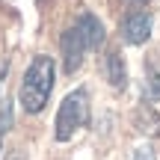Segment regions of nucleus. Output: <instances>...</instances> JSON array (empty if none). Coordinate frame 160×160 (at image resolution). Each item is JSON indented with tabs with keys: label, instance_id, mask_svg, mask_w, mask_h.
Segmentation results:
<instances>
[{
	"label": "nucleus",
	"instance_id": "nucleus-1",
	"mask_svg": "<svg viewBox=\"0 0 160 160\" xmlns=\"http://www.w3.org/2000/svg\"><path fill=\"white\" fill-rule=\"evenodd\" d=\"M101 45H104V24L92 12H83L62 33V68H65V74H74L83 65V57L89 51H98Z\"/></svg>",
	"mask_w": 160,
	"mask_h": 160
},
{
	"label": "nucleus",
	"instance_id": "nucleus-2",
	"mask_svg": "<svg viewBox=\"0 0 160 160\" xmlns=\"http://www.w3.org/2000/svg\"><path fill=\"white\" fill-rule=\"evenodd\" d=\"M53 57H33V62L27 65L24 71V80H21V89H18V101H21V110L24 113H42L51 98V89H53Z\"/></svg>",
	"mask_w": 160,
	"mask_h": 160
},
{
	"label": "nucleus",
	"instance_id": "nucleus-3",
	"mask_svg": "<svg viewBox=\"0 0 160 160\" xmlns=\"http://www.w3.org/2000/svg\"><path fill=\"white\" fill-rule=\"evenodd\" d=\"M86 125H89V95H86V89H74L59 104L57 122H53V133H57L59 142H68Z\"/></svg>",
	"mask_w": 160,
	"mask_h": 160
},
{
	"label": "nucleus",
	"instance_id": "nucleus-4",
	"mask_svg": "<svg viewBox=\"0 0 160 160\" xmlns=\"http://www.w3.org/2000/svg\"><path fill=\"white\" fill-rule=\"evenodd\" d=\"M151 36V15L148 12H131L122 21V39L128 45H142Z\"/></svg>",
	"mask_w": 160,
	"mask_h": 160
},
{
	"label": "nucleus",
	"instance_id": "nucleus-5",
	"mask_svg": "<svg viewBox=\"0 0 160 160\" xmlns=\"http://www.w3.org/2000/svg\"><path fill=\"white\" fill-rule=\"evenodd\" d=\"M133 125H137L139 133H148V137H160V116L151 104H142L133 116Z\"/></svg>",
	"mask_w": 160,
	"mask_h": 160
},
{
	"label": "nucleus",
	"instance_id": "nucleus-6",
	"mask_svg": "<svg viewBox=\"0 0 160 160\" xmlns=\"http://www.w3.org/2000/svg\"><path fill=\"white\" fill-rule=\"evenodd\" d=\"M104 62H107V80H110V86H113V89H125L128 68H125V59L119 57V51H110Z\"/></svg>",
	"mask_w": 160,
	"mask_h": 160
},
{
	"label": "nucleus",
	"instance_id": "nucleus-7",
	"mask_svg": "<svg viewBox=\"0 0 160 160\" xmlns=\"http://www.w3.org/2000/svg\"><path fill=\"white\" fill-rule=\"evenodd\" d=\"M145 92H148L151 101L160 98V59H148L145 62Z\"/></svg>",
	"mask_w": 160,
	"mask_h": 160
},
{
	"label": "nucleus",
	"instance_id": "nucleus-8",
	"mask_svg": "<svg viewBox=\"0 0 160 160\" xmlns=\"http://www.w3.org/2000/svg\"><path fill=\"white\" fill-rule=\"evenodd\" d=\"M133 160H154V148H151V145H139V148H133Z\"/></svg>",
	"mask_w": 160,
	"mask_h": 160
},
{
	"label": "nucleus",
	"instance_id": "nucleus-9",
	"mask_svg": "<svg viewBox=\"0 0 160 160\" xmlns=\"http://www.w3.org/2000/svg\"><path fill=\"white\" fill-rule=\"evenodd\" d=\"M6 160H27V157H24V154H21V151H18V148H15V151H9V157H6Z\"/></svg>",
	"mask_w": 160,
	"mask_h": 160
},
{
	"label": "nucleus",
	"instance_id": "nucleus-10",
	"mask_svg": "<svg viewBox=\"0 0 160 160\" xmlns=\"http://www.w3.org/2000/svg\"><path fill=\"white\" fill-rule=\"evenodd\" d=\"M133 3H151V0H133Z\"/></svg>",
	"mask_w": 160,
	"mask_h": 160
}]
</instances>
